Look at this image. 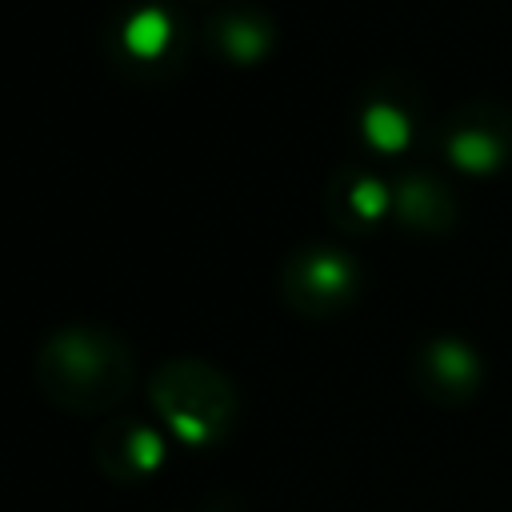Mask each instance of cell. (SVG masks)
Returning a JSON list of instances; mask_svg holds the SVG:
<instances>
[{
	"instance_id": "1",
	"label": "cell",
	"mask_w": 512,
	"mask_h": 512,
	"mask_svg": "<svg viewBox=\"0 0 512 512\" xmlns=\"http://www.w3.org/2000/svg\"><path fill=\"white\" fill-rule=\"evenodd\" d=\"M128 56L136 60H160L172 44V16L164 8H140L124 20V32H120Z\"/></svg>"
},
{
	"instance_id": "2",
	"label": "cell",
	"mask_w": 512,
	"mask_h": 512,
	"mask_svg": "<svg viewBox=\"0 0 512 512\" xmlns=\"http://www.w3.org/2000/svg\"><path fill=\"white\" fill-rule=\"evenodd\" d=\"M364 136L372 148L380 152H400L408 144V120L404 112H396L392 104H372L364 112Z\"/></svg>"
},
{
	"instance_id": "3",
	"label": "cell",
	"mask_w": 512,
	"mask_h": 512,
	"mask_svg": "<svg viewBox=\"0 0 512 512\" xmlns=\"http://www.w3.org/2000/svg\"><path fill=\"white\" fill-rule=\"evenodd\" d=\"M304 280H308L320 296H336V292H344V288H348L352 268H348V260H344V256H336V252H320V256H312V260H308Z\"/></svg>"
},
{
	"instance_id": "4",
	"label": "cell",
	"mask_w": 512,
	"mask_h": 512,
	"mask_svg": "<svg viewBox=\"0 0 512 512\" xmlns=\"http://www.w3.org/2000/svg\"><path fill=\"white\" fill-rule=\"evenodd\" d=\"M452 160L468 172H488V168L500 164V144L480 136V132H464V136L452 140Z\"/></svg>"
},
{
	"instance_id": "5",
	"label": "cell",
	"mask_w": 512,
	"mask_h": 512,
	"mask_svg": "<svg viewBox=\"0 0 512 512\" xmlns=\"http://www.w3.org/2000/svg\"><path fill=\"white\" fill-rule=\"evenodd\" d=\"M224 44H228V52H232L236 60H256V56L264 52L268 36H264L256 24H232L228 36H224Z\"/></svg>"
},
{
	"instance_id": "6",
	"label": "cell",
	"mask_w": 512,
	"mask_h": 512,
	"mask_svg": "<svg viewBox=\"0 0 512 512\" xmlns=\"http://www.w3.org/2000/svg\"><path fill=\"white\" fill-rule=\"evenodd\" d=\"M352 208H356L364 220L384 216V212H388V188H384L380 180H360V184L352 188Z\"/></svg>"
},
{
	"instance_id": "7",
	"label": "cell",
	"mask_w": 512,
	"mask_h": 512,
	"mask_svg": "<svg viewBox=\"0 0 512 512\" xmlns=\"http://www.w3.org/2000/svg\"><path fill=\"white\" fill-rule=\"evenodd\" d=\"M128 448H132V464L144 468V472L160 468V460H164V440H160V432H152V428H136Z\"/></svg>"
},
{
	"instance_id": "8",
	"label": "cell",
	"mask_w": 512,
	"mask_h": 512,
	"mask_svg": "<svg viewBox=\"0 0 512 512\" xmlns=\"http://www.w3.org/2000/svg\"><path fill=\"white\" fill-rule=\"evenodd\" d=\"M432 360H436V372L448 376V380H468L472 376V356L460 344H440L432 352Z\"/></svg>"
},
{
	"instance_id": "9",
	"label": "cell",
	"mask_w": 512,
	"mask_h": 512,
	"mask_svg": "<svg viewBox=\"0 0 512 512\" xmlns=\"http://www.w3.org/2000/svg\"><path fill=\"white\" fill-rule=\"evenodd\" d=\"M168 424H172V432H176L180 440H192V444L208 440V424H204L200 416H188V412H172V416H168Z\"/></svg>"
}]
</instances>
